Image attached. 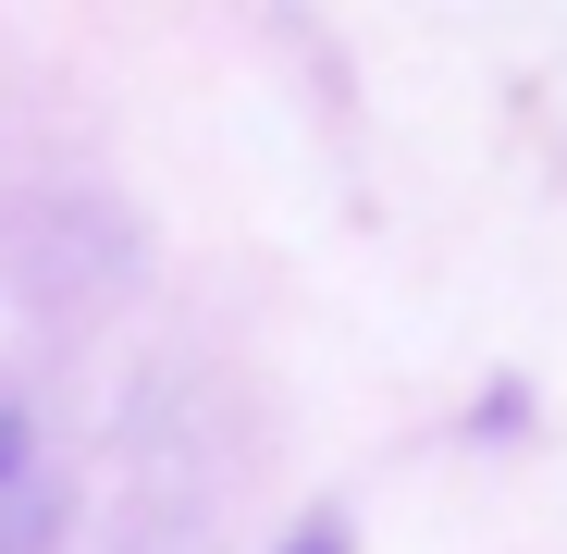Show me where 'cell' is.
<instances>
[{"label":"cell","instance_id":"obj_1","mask_svg":"<svg viewBox=\"0 0 567 554\" xmlns=\"http://www.w3.org/2000/svg\"><path fill=\"white\" fill-rule=\"evenodd\" d=\"M25 493H38V431L0 407V554L25 542Z\"/></svg>","mask_w":567,"mask_h":554},{"label":"cell","instance_id":"obj_2","mask_svg":"<svg viewBox=\"0 0 567 554\" xmlns=\"http://www.w3.org/2000/svg\"><path fill=\"white\" fill-rule=\"evenodd\" d=\"M271 554H358V530H346V505H309L297 530H284Z\"/></svg>","mask_w":567,"mask_h":554}]
</instances>
